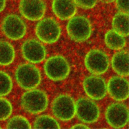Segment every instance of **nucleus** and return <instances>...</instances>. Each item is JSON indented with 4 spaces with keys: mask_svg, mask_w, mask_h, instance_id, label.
<instances>
[{
    "mask_svg": "<svg viewBox=\"0 0 129 129\" xmlns=\"http://www.w3.org/2000/svg\"><path fill=\"white\" fill-rule=\"evenodd\" d=\"M15 77L20 86L26 90L36 87L41 81L40 72L36 67L32 64H25L19 66L17 69Z\"/></svg>",
    "mask_w": 129,
    "mask_h": 129,
    "instance_id": "nucleus-1",
    "label": "nucleus"
},
{
    "mask_svg": "<svg viewBox=\"0 0 129 129\" xmlns=\"http://www.w3.org/2000/svg\"><path fill=\"white\" fill-rule=\"evenodd\" d=\"M21 101L25 110L32 114L39 113L44 111L48 103L47 97L45 93L37 90L26 92L23 95Z\"/></svg>",
    "mask_w": 129,
    "mask_h": 129,
    "instance_id": "nucleus-2",
    "label": "nucleus"
},
{
    "mask_svg": "<svg viewBox=\"0 0 129 129\" xmlns=\"http://www.w3.org/2000/svg\"><path fill=\"white\" fill-rule=\"evenodd\" d=\"M68 34L73 40L82 42L90 37L91 28L89 20L84 17H73L69 21L67 27Z\"/></svg>",
    "mask_w": 129,
    "mask_h": 129,
    "instance_id": "nucleus-3",
    "label": "nucleus"
},
{
    "mask_svg": "<svg viewBox=\"0 0 129 129\" xmlns=\"http://www.w3.org/2000/svg\"><path fill=\"white\" fill-rule=\"evenodd\" d=\"M44 70L48 77L51 80L59 81L68 76L70 67L68 62L63 57L56 56L48 59L45 65Z\"/></svg>",
    "mask_w": 129,
    "mask_h": 129,
    "instance_id": "nucleus-4",
    "label": "nucleus"
},
{
    "mask_svg": "<svg viewBox=\"0 0 129 129\" xmlns=\"http://www.w3.org/2000/svg\"><path fill=\"white\" fill-rule=\"evenodd\" d=\"M36 35L41 41L47 44H52L59 39L61 34L59 25L50 18L42 20L38 23L36 30Z\"/></svg>",
    "mask_w": 129,
    "mask_h": 129,
    "instance_id": "nucleus-5",
    "label": "nucleus"
},
{
    "mask_svg": "<svg viewBox=\"0 0 129 129\" xmlns=\"http://www.w3.org/2000/svg\"><path fill=\"white\" fill-rule=\"evenodd\" d=\"M52 110L54 115L58 119L68 121L72 119L76 114V104L70 96L61 95L54 101Z\"/></svg>",
    "mask_w": 129,
    "mask_h": 129,
    "instance_id": "nucleus-6",
    "label": "nucleus"
},
{
    "mask_svg": "<svg viewBox=\"0 0 129 129\" xmlns=\"http://www.w3.org/2000/svg\"><path fill=\"white\" fill-rule=\"evenodd\" d=\"M86 68L91 73L100 75L108 69L109 59L103 52L97 49L91 50L86 55L84 60Z\"/></svg>",
    "mask_w": 129,
    "mask_h": 129,
    "instance_id": "nucleus-7",
    "label": "nucleus"
},
{
    "mask_svg": "<svg viewBox=\"0 0 129 129\" xmlns=\"http://www.w3.org/2000/svg\"><path fill=\"white\" fill-rule=\"evenodd\" d=\"M106 117L108 123L115 128L124 126L129 119V112L127 106L124 104L117 103L111 105L107 108Z\"/></svg>",
    "mask_w": 129,
    "mask_h": 129,
    "instance_id": "nucleus-8",
    "label": "nucleus"
},
{
    "mask_svg": "<svg viewBox=\"0 0 129 129\" xmlns=\"http://www.w3.org/2000/svg\"><path fill=\"white\" fill-rule=\"evenodd\" d=\"M76 113L79 119L87 123L94 122L97 120L100 114L99 107L91 100L81 98L76 104Z\"/></svg>",
    "mask_w": 129,
    "mask_h": 129,
    "instance_id": "nucleus-9",
    "label": "nucleus"
},
{
    "mask_svg": "<svg viewBox=\"0 0 129 129\" xmlns=\"http://www.w3.org/2000/svg\"><path fill=\"white\" fill-rule=\"evenodd\" d=\"M19 9L25 18L30 20L37 21L43 17L46 7L42 0H21Z\"/></svg>",
    "mask_w": 129,
    "mask_h": 129,
    "instance_id": "nucleus-10",
    "label": "nucleus"
},
{
    "mask_svg": "<svg viewBox=\"0 0 129 129\" xmlns=\"http://www.w3.org/2000/svg\"><path fill=\"white\" fill-rule=\"evenodd\" d=\"M5 35L12 40L22 38L25 35L26 28L23 21L16 15H10L5 19L2 25Z\"/></svg>",
    "mask_w": 129,
    "mask_h": 129,
    "instance_id": "nucleus-11",
    "label": "nucleus"
},
{
    "mask_svg": "<svg viewBox=\"0 0 129 129\" xmlns=\"http://www.w3.org/2000/svg\"><path fill=\"white\" fill-rule=\"evenodd\" d=\"M83 86L85 92L90 98L95 100L103 99L107 92V87L101 78L91 76L85 79Z\"/></svg>",
    "mask_w": 129,
    "mask_h": 129,
    "instance_id": "nucleus-12",
    "label": "nucleus"
},
{
    "mask_svg": "<svg viewBox=\"0 0 129 129\" xmlns=\"http://www.w3.org/2000/svg\"><path fill=\"white\" fill-rule=\"evenodd\" d=\"M107 90L112 99L117 101L127 99L129 96V83L123 78L115 77L109 80Z\"/></svg>",
    "mask_w": 129,
    "mask_h": 129,
    "instance_id": "nucleus-13",
    "label": "nucleus"
},
{
    "mask_svg": "<svg viewBox=\"0 0 129 129\" xmlns=\"http://www.w3.org/2000/svg\"><path fill=\"white\" fill-rule=\"evenodd\" d=\"M22 52L24 58L32 63L40 62L46 56V51L43 46L35 40H29L25 42L22 47Z\"/></svg>",
    "mask_w": 129,
    "mask_h": 129,
    "instance_id": "nucleus-14",
    "label": "nucleus"
},
{
    "mask_svg": "<svg viewBox=\"0 0 129 129\" xmlns=\"http://www.w3.org/2000/svg\"><path fill=\"white\" fill-rule=\"evenodd\" d=\"M76 5L74 0H53L52 8L57 17L67 20L71 19L76 14Z\"/></svg>",
    "mask_w": 129,
    "mask_h": 129,
    "instance_id": "nucleus-15",
    "label": "nucleus"
},
{
    "mask_svg": "<svg viewBox=\"0 0 129 129\" xmlns=\"http://www.w3.org/2000/svg\"><path fill=\"white\" fill-rule=\"evenodd\" d=\"M112 68L117 74L123 76L129 75V54L128 52L122 51L116 53L113 57Z\"/></svg>",
    "mask_w": 129,
    "mask_h": 129,
    "instance_id": "nucleus-16",
    "label": "nucleus"
},
{
    "mask_svg": "<svg viewBox=\"0 0 129 129\" xmlns=\"http://www.w3.org/2000/svg\"><path fill=\"white\" fill-rule=\"evenodd\" d=\"M105 41L107 47L113 50L121 49L126 44L124 37L114 30H110L107 32L105 36Z\"/></svg>",
    "mask_w": 129,
    "mask_h": 129,
    "instance_id": "nucleus-17",
    "label": "nucleus"
},
{
    "mask_svg": "<svg viewBox=\"0 0 129 129\" xmlns=\"http://www.w3.org/2000/svg\"><path fill=\"white\" fill-rule=\"evenodd\" d=\"M113 30L124 37L129 35L128 14L120 12L114 17L112 21Z\"/></svg>",
    "mask_w": 129,
    "mask_h": 129,
    "instance_id": "nucleus-18",
    "label": "nucleus"
},
{
    "mask_svg": "<svg viewBox=\"0 0 129 129\" xmlns=\"http://www.w3.org/2000/svg\"><path fill=\"white\" fill-rule=\"evenodd\" d=\"M15 57L13 46L5 41L0 42V64L7 66L11 63Z\"/></svg>",
    "mask_w": 129,
    "mask_h": 129,
    "instance_id": "nucleus-19",
    "label": "nucleus"
},
{
    "mask_svg": "<svg viewBox=\"0 0 129 129\" xmlns=\"http://www.w3.org/2000/svg\"><path fill=\"white\" fill-rule=\"evenodd\" d=\"M34 126L36 129H59L60 128L55 119L48 115L38 117L34 122Z\"/></svg>",
    "mask_w": 129,
    "mask_h": 129,
    "instance_id": "nucleus-20",
    "label": "nucleus"
},
{
    "mask_svg": "<svg viewBox=\"0 0 129 129\" xmlns=\"http://www.w3.org/2000/svg\"><path fill=\"white\" fill-rule=\"evenodd\" d=\"M7 126L8 129H30L31 127L28 121L21 116L12 118L9 121Z\"/></svg>",
    "mask_w": 129,
    "mask_h": 129,
    "instance_id": "nucleus-21",
    "label": "nucleus"
},
{
    "mask_svg": "<svg viewBox=\"0 0 129 129\" xmlns=\"http://www.w3.org/2000/svg\"><path fill=\"white\" fill-rule=\"evenodd\" d=\"M13 82L11 78L6 73L0 71V96L8 94L13 87Z\"/></svg>",
    "mask_w": 129,
    "mask_h": 129,
    "instance_id": "nucleus-22",
    "label": "nucleus"
},
{
    "mask_svg": "<svg viewBox=\"0 0 129 129\" xmlns=\"http://www.w3.org/2000/svg\"><path fill=\"white\" fill-rule=\"evenodd\" d=\"M12 107L7 100L0 98V120H5L11 114Z\"/></svg>",
    "mask_w": 129,
    "mask_h": 129,
    "instance_id": "nucleus-23",
    "label": "nucleus"
},
{
    "mask_svg": "<svg viewBox=\"0 0 129 129\" xmlns=\"http://www.w3.org/2000/svg\"><path fill=\"white\" fill-rule=\"evenodd\" d=\"M98 0H74L76 5L85 9H90L94 7Z\"/></svg>",
    "mask_w": 129,
    "mask_h": 129,
    "instance_id": "nucleus-24",
    "label": "nucleus"
},
{
    "mask_svg": "<svg viewBox=\"0 0 129 129\" xmlns=\"http://www.w3.org/2000/svg\"><path fill=\"white\" fill-rule=\"evenodd\" d=\"M116 5L120 12L128 14L129 0H116Z\"/></svg>",
    "mask_w": 129,
    "mask_h": 129,
    "instance_id": "nucleus-25",
    "label": "nucleus"
},
{
    "mask_svg": "<svg viewBox=\"0 0 129 129\" xmlns=\"http://www.w3.org/2000/svg\"><path fill=\"white\" fill-rule=\"evenodd\" d=\"M73 129H87L89 127L84 125L79 124L73 126L71 128Z\"/></svg>",
    "mask_w": 129,
    "mask_h": 129,
    "instance_id": "nucleus-26",
    "label": "nucleus"
},
{
    "mask_svg": "<svg viewBox=\"0 0 129 129\" xmlns=\"http://www.w3.org/2000/svg\"><path fill=\"white\" fill-rule=\"evenodd\" d=\"M5 0H0V12L2 11L5 6Z\"/></svg>",
    "mask_w": 129,
    "mask_h": 129,
    "instance_id": "nucleus-27",
    "label": "nucleus"
},
{
    "mask_svg": "<svg viewBox=\"0 0 129 129\" xmlns=\"http://www.w3.org/2000/svg\"><path fill=\"white\" fill-rule=\"evenodd\" d=\"M102 2L105 3H110L112 2L114 0H100Z\"/></svg>",
    "mask_w": 129,
    "mask_h": 129,
    "instance_id": "nucleus-28",
    "label": "nucleus"
},
{
    "mask_svg": "<svg viewBox=\"0 0 129 129\" xmlns=\"http://www.w3.org/2000/svg\"><path fill=\"white\" fill-rule=\"evenodd\" d=\"M1 128V127H0V129Z\"/></svg>",
    "mask_w": 129,
    "mask_h": 129,
    "instance_id": "nucleus-29",
    "label": "nucleus"
}]
</instances>
